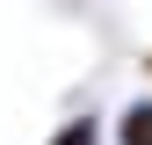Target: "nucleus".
I'll use <instances>...</instances> for the list:
<instances>
[{
    "instance_id": "nucleus-1",
    "label": "nucleus",
    "mask_w": 152,
    "mask_h": 145,
    "mask_svg": "<svg viewBox=\"0 0 152 145\" xmlns=\"http://www.w3.org/2000/svg\"><path fill=\"white\" fill-rule=\"evenodd\" d=\"M116 145H152V102H130L116 116Z\"/></svg>"
},
{
    "instance_id": "nucleus-2",
    "label": "nucleus",
    "mask_w": 152,
    "mask_h": 145,
    "mask_svg": "<svg viewBox=\"0 0 152 145\" xmlns=\"http://www.w3.org/2000/svg\"><path fill=\"white\" fill-rule=\"evenodd\" d=\"M51 145H102V116H72L65 131H51Z\"/></svg>"
}]
</instances>
